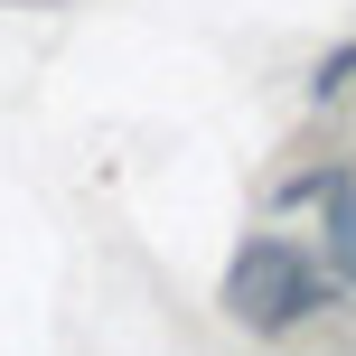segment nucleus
I'll return each mask as SVG.
<instances>
[{"instance_id": "f03ea898", "label": "nucleus", "mask_w": 356, "mask_h": 356, "mask_svg": "<svg viewBox=\"0 0 356 356\" xmlns=\"http://www.w3.org/2000/svg\"><path fill=\"white\" fill-rule=\"evenodd\" d=\"M328 272L356 282V188H347V178L328 188Z\"/></svg>"}, {"instance_id": "f257e3e1", "label": "nucleus", "mask_w": 356, "mask_h": 356, "mask_svg": "<svg viewBox=\"0 0 356 356\" xmlns=\"http://www.w3.org/2000/svg\"><path fill=\"white\" fill-rule=\"evenodd\" d=\"M319 300H328V272L309 263L291 234H253V244L225 263V309L253 328V338H272V328H300Z\"/></svg>"}, {"instance_id": "7ed1b4c3", "label": "nucleus", "mask_w": 356, "mask_h": 356, "mask_svg": "<svg viewBox=\"0 0 356 356\" xmlns=\"http://www.w3.org/2000/svg\"><path fill=\"white\" fill-rule=\"evenodd\" d=\"M347 85H356V38H347L338 56H319V75H309V94H319V104H338Z\"/></svg>"}]
</instances>
